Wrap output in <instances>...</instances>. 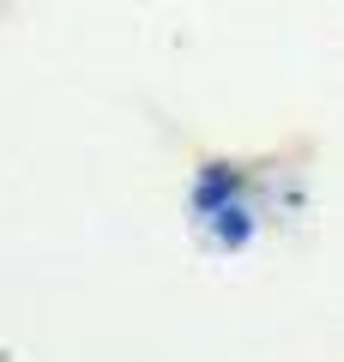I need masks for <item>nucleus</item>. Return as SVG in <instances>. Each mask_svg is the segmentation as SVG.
I'll list each match as a JSON object with an SVG mask.
<instances>
[{"label":"nucleus","mask_w":344,"mask_h":362,"mask_svg":"<svg viewBox=\"0 0 344 362\" xmlns=\"http://www.w3.org/2000/svg\"><path fill=\"white\" fill-rule=\"evenodd\" d=\"M188 218L200 230L205 247L217 254H236L260 235V199H254V181L242 175L236 163H205L193 175V194H188Z\"/></svg>","instance_id":"obj_1"}]
</instances>
